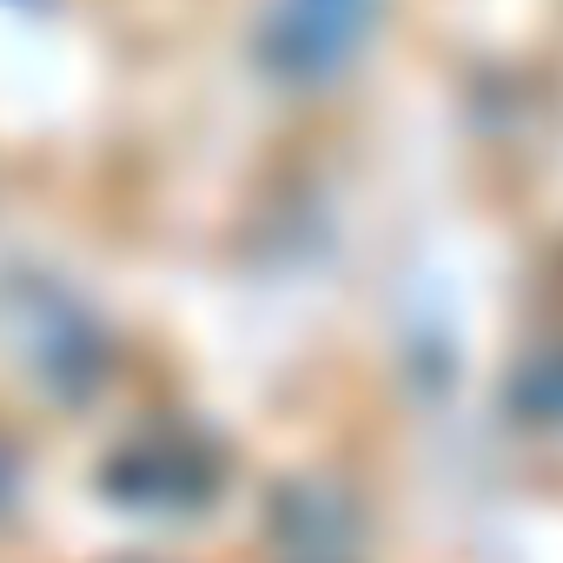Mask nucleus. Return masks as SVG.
Listing matches in <instances>:
<instances>
[{
	"mask_svg": "<svg viewBox=\"0 0 563 563\" xmlns=\"http://www.w3.org/2000/svg\"><path fill=\"white\" fill-rule=\"evenodd\" d=\"M358 21H365V0H286V14H278V60L306 80L332 74L352 54Z\"/></svg>",
	"mask_w": 563,
	"mask_h": 563,
	"instance_id": "nucleus-1",
	"label": "nucleus"
}]
</instances>
